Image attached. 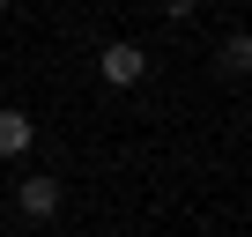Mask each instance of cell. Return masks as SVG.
Here are the masks:
<instances>
[{
    "label": "cell",
    "instance_id": "cell-1",
    "mask_svg": "<svg viewBox=\"0 0 252 237\" xmlns=\"http://www.w3.org/2000/svg\"><path fill=\"white\" fill-rule=\"evenodd\" d=\"M96 74H104L111 89H134V82L149 74V52H141V45H126V37H119V45H104V52H96Z\"/></svg>",
    "mask_w": 252,
    "mask_h": 237
},
{
    "label": "cell",
    "instance_id": "cell-2",
    "mask_svg": "<svg viewBox=\"0 0 252 237\" xmlns=\"http://www.w3.org/2000/svg\"><path fill=\"white\" fill-rule=\"evenodd\" d=\"M60 200H67V193H60V178H45V171L15 185V207H23L30 222H52V215H60Z\"/></svg>",
    "mask_w": 252,
    "mask_h": 237
},
{
    "label": "cell",
    "instance_id": "cell-3",
    "mask_svg": "<svg viewBox=\"0 0 252 237\" xmlns=\"http://www.w3.org/2000/svg\"><path fill=\"white\" fill-rule=\"evenodd\" d=\"M215 74L222 82H252V30H230L215 45Z\"/></svg>",
    "mask_w": 252,
    "mask_h": 237
},
{
    "label": "cell",
    "instance_id": "cell-4",
    "mask_svg": "<svg viewBox=\"0 0 252 237\" xmlns=\"http://www.w3.org/2000/svg\"><path fill=\"white\" fill-rule=\"evenodd\" d=\"M30 141H37V118L23 104H0V156H23Z\"/></svg>",
    "mask_w": 252,
    "mask_h": 237
},
{
    "label": "cell",
    "instance_id": "cell-5",
    "mask_svg": "<svg viewBox=\"0 0 252 237\" xmlns=\"http://www.w3.org/2000/svg\"><path fill=\"white\" fill-rule=\"evenodd\" d=\"M193 8H200V0H163V15H171V23H186Z\"/></svg>",
    "mask_w": 252,
    "mask_h": 237
},
{
    "label": "cell",
    "instance_id": "cell-6",
    "mask_svg": "<svg viewBox=\"0 0 252 237\" xmlns=\"http://www.w3.org/2000/svg\"><path fill=\"white\" fill-rule=\"evenodd\" d=\"M0 8H8V0H0Z\"/></svg>",
    "mask_w": 252,
    "mask_h": 237
}]
</instances>
